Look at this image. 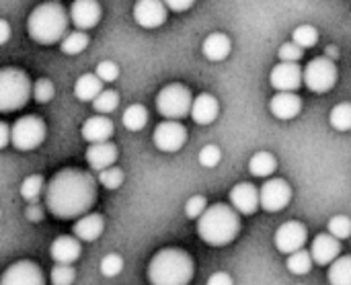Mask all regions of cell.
<instances>
[{
	"label": "cell",
	"mask_w": 351,
	"mask_h": 285,
	"mask_svg": "<svg viewBox=\"0 0 351 285\" xmlns=\"http://www.w3.org/2000/svg\"><path fill=\"white\" fill-rule=\"evenodd\" d=\"M97 203V181L82 169L58 171L45 189V206L58 220L86 216Z\"/></svg>",
	"instance_id": "6da1fadb"
},
{
	"label": "cell",
	"mask_w": 351,
	"mask_h": 285,
	"mask_svg": "<svg viewBox=\"0 0 351 285\" xmlns=\"http://www.w3.org/2000/svg\"><path fill=\"white\" fill-rule=\"evenodd\" d=\"M70 10H66L60 2H43L29 12L27 18V33L39 45H53L62 43V39L70 33Z\"/></svg>",
	"instance_id": "7a4b0ae2"
},
{
	"label": "cell",
	"mask_w": 351,
	"mask_h": 285,
	"mask_svg": "<svg viewBox=\"0 0 351 285\" xmlns=\"http://www.w3.org/2000/svg\"><path fill=\"white\" fill-rule=\"evenodd\" d=\"M193 259L183 249H162L148 263V284L150 285H189L193 280Z\"/></svg>",
	"instance_id": "3957f363"
},
{
	"label": "cell",
	"mask_w": 351,
	"mask_h": 285,
	"mask_svg": "<svg viewBox=\"0 0 351 285\" xmlns=\"http://www.w3.org/2000/svg\"><path fill=\"white\" fill-rule=\"evenodd\" d=\"M241 232V214L228 203L210 206L197 220V236L210 247H226Z\"/></svg>",
	"instance_id": "277c9868"
},
{
	"label": "cell",
	"mask_w": 351,
	"mask_h": 285,
	"mask_svg": "<svg viewBox=\"0 0 351 285\" xmlns=\"http://www.w3.org/2000/svg\"><path fill=\"white\" fill-rule=\"evenodd\" d=\"M33 92V84L21 68H2L0 70V111L10 113L23 109Z\"/></svg>",
	"instance_id": "5b68a950"
},
{
	"label": "cell",
	"mask_w": 351,
	"mask_h": 285,
	"mask_svg": "<svg viewBox=\"0 0 351 285\" xmlns=\"http://www.w3.org/2000/svg\"><path fill=\"white\" fill-rule=\"evenodd\" d=\"M193 95L191 90L181 84V82H171L167 86H162L156 95V111L165 117V119H177L181 121L183 117L191 115V107H193Z\"/></svg>",
	"instance_id": "8992f818"
},
{
	"label": "cell",
	"mask_w": 351,
	"mask_h": 285,
	"mask_svg": "<svg viewBox=\"0 0 351 285\" xmlns=\"http://www.w3.org/2000/svg\"><path fill=\"white\" fill-rule=\"evenodd\" d=\"M337 76H339L337 66L329 55L313 58L304 66V84L311 92H317V95L329 92L337 84Z\"/></svg>",
	"instance_id": "52a82bcc"
},
{
	"label": "cell",
	"mask_w": 351,
	"mask_h": 285,
	"mask_svg": "<svg viewBox=\"0 0 351 285\" xmlns=\"http://www.w3.org/2000/svg\"><path fill=\"white\" fill-rule=\"evenodd\" d=\"M12 146L21 152H29L35 150L43 144L47 127L45 121L37 115H23L19 117L12 125Z\"/></svg>",
	"instance_id": "ba28073f"
},
{
	"label": "cell",
	"mask_w": 351,
	"mask_h": 285,
	"mask_svg": "<svg viewBox=\"0 0 351 285\" xmlns=\"http://www.w3.org/2000/svg\"><path fill=\"white\" fill-rule=\"evenodd\" d=\"M152 142L160 152H179L187 144V127L177 119H165L156 125Z\"/></svg>",
	"instance_id": "9c48e42d"
},
{
	"label": "cell",
	"mask_w": 351,
	"mask_h": 285,
	"mask_svg": "<svg viewBox=\"0 0 351 285\" xmlns=\"http://www.w3.org/2000/svg\"><path fill=\"white\" fill-rule=\"evenodd\" d=\"M306 240H308V230L302 222H296V220L284 222L276 230V236H274L276 249L284 255H292V253L304 249Z\"/></svg>",
	"instance_id": "30bf717a"
},
{
	"label": "cell",
	"mask_w": 351,
	"mask_h": 285,
	"mask_svg": "<svg viewBox=\"0 0 351 285\" xmlns=\"http://www.w3.org/2000/svg\"><path fill=\"white\" fill-rule=\"evenodd\" d=\"M292 201V187L284 179H269L261 185V208L269 214L282 212Z\"/></svg>",
	"instance_id": "8fae6325"
},
{
	"label": "cell",
	"mask_w": 351,
	"mask_h": 285,
	"mask_svg": "<svg viewBox=\"0 0 351 285\" xmlns=\"http://www.w3.org/2000/svg\"><path fill=\"white\" fill-rule=\"evenodd\" d=\"M269 82L278 92H296L304 84V70L298 62H280L271 68Z\"/></svg>",
	"instance_id": "7c38bea8"
},
{
	"label": "cell",
	"mask_w": 351,
	"mask_h": 285,
	"mask_svg": "<svg viewBox=\"0 0 351 285\" xmlns=\"http://www.w3.org/2000/svg\"><path fill=\"white\" fill-rule=\"evenodd\" d=\"M0 285H45V277L37 263L16 261L4 269Z\"/></svg>",
	"instance_id": "4fadbf2b"
},
{
	"label": "cell",
	"mask_w": 351,
	"mask_h": 285,
	"mask_svg": "<svg viewBox=\"0 0 351 285\" xmlns=\"http://www.w3.org/2000/svg\"><path fill=\"white\" fill-rule=\"evenodd\" d=\"M132 16L144 29H158L169 16V6L165 0H136Z\"/></svg>",
	"instance_id": "5bb4252c"
},
{
	"label": "cell",
	"mask_w": 351,
	"mask_h": 285,
	"mask_svg": "<svg viewBox=\"0 0 351 285\" xmlns=\"http://www.w3.org/2000/svg\"><path fill=\"white\" fill-rule=\"evenodd\" d=\"M230 206L241 216H253L261 208V189L253 183H239L230 189Z\"/></svg>",
	"instance_id": "9a60e30c"
},
{
	"label": "cell",
	"mask_w": 351,
	"mask_h": 285,
	"mask_svg": "<svg viewBox=\"0 0 351 285\" xmlns=\"http://www.w3.org/2000/svg\"><path fill=\"white\" fill-rule=\"evenodd\" d=\"M68 10H70L72 25L80 31H88L97 27L103 16V8L99 0H72Z\"/></svg>",
	"instance_id": "2e32d148"
},
{
	"label": "cell",
	"mask_w": 351,
	"mask_h": 285,
	"mask_svg": "<svg viewBox=\"0 0 351 285\" xmlns=\"http://www.w3.org/2000/svg\"><path fill=\"white\" fill-rule=\"evenodd\" d=\"M311 255H313L317 265L327 267L341 257V240L335 238L331 232H323V234L315 236L313 247H311Z\"/></svg>",
	"instance_id": "e0dca14e"
},
{
	"label": "cell",
	"mask_w": 351,
	"mask_h": 285,
	"mask_svg": "<svg viewBox=\"0 0 351 285\" xmlns=\"http://www.w3.org/2000/svg\"><path fill=\"white\" fill-rule=\"evenodd\" d=\"M78 236H58L49 247V257L58 265H72L80 259L82 247Z\"/></svg>",
	"instance_id": "ac0fdd59"
},
{
	"label": "cell",
	"mask_w": 351,
	"mask_h": 285,
	"mask_svg": "<svg viewBox=\"0 0 351 285\" xmlns=\"http://www.w3.org/2000/svg\"><path fill=\"white\" fill-rule=\"evenodd\" d=\"M269 111L276 119L290 121L300 115L302 99L298 97V92H276V97L269 101Z\"/></svg>",
	"instance_id": "d6986e66"
},
{
	"label": "cell",
	"mask_w": 351,
	"mask_h": 285,
	"mask_svg": "<svg viewBox=\"0 0 351 285\" xmlns=\"http://www.w3.org/2000/svg\"><path fill=\"white\" fill-rule=\"evenodd\" d=\"M84 156H86V164L93 171H103V169L115 166L119 150L113 142H99V144H90Z\"/></svg>",
	"instance_id": "ffe728a7"
},
{
	"label": "cell",
	"mask_w": 351,
	"mask_h": 285,
	"mask_svg": "<svg viewBox=\"0 0 351 285\" xmlns=\"http://www.w3.org/2000/svg\"><path fill=\"white\" fill-rule=\"evenodd\" d=\"M220 113V103L214 95L210 92H202L193 99V107H191V119L197 125H210L218 119Z\"/></svg>",
	"instance_id": "44dd1931"
},
{
	"label": "cell",
	"mask_w": 351,
	"mask_h": 285,
	"mask_svg": "<svg viewBox=\"0 0 351 285\" xmlns=\"http://www.w3.org/2000/svg\"><path fill=\"white\" fill-rule=\"evenodd\" d=\"M82 138L88 144H99V142H109L111 136L115 134V125L107 115H95L90 119L84 121L82 129H80Z\"/></svg>",
	"instance_id": "7402d4cb"
},
{
	"label": "cell",
	"mask_w": 351,
	"mask_h": 285,
	"mask_svg": "<svg viewBox=\"0 0 351 285\" xmlns=\"http://www.w3.org/2000/svg\"><path fill=\"white\" fill-rule=\"evenodd\" d=\"M230 49L232 41L226 33H210L202 43V51L210 62H224L230 55Z\"/></svg>",
	"instance_id": "603a6c76"
},
{
	"label": "cell",
	"mask_w": 351,
	"mask_h": 285,
	"mask_svg": "<svg viewBox=\"0 0 351 285\" xmlns=\"http://www.w3.org/2000/svg\"><path fill=\"white\" fill-rule=\"evenodd\" d=\"M103 230H105V220H103L101 214H86V216H82V218L76 220V224L72 228L74 236H78L82 243L97 240L103 234Z\"/></svg>",
	"instance_id": "cb8c5ba5"
},
{
	"label": "cell",
	"mask_w": 351,
	"mask_h": 285,
	"mask_svg": "<svg viewBox=\"0 0 351 285\" xmlns=\"http://www.w3.org/2000/svg\"><path fill=\"white\" fill-rule=\"evenodd\" d=\"M103 80L97 74H82L78 76L76 84H74V97L80 103H93L105 88H103Z\"/></svg>",
	"instance_id": "d4e9b609"
},
{
	"label": "cell",
	"mask_w": 351,
	"mask_h": 285,
	"mask_svg": "<svg viewBox=\"0 0 351 285\" xmlns=\"http://www.w3.org/2000/svg\"><path fill=\"white\" fill-rule=\"evenodd\" d=\"M278 169V158L267 152V150H261V152H255L249 160V171L253 177H259V179H267L276 173Z\"/></svg>",
	"instance_id": "484cf974"
},
{
	"label": "cell",
	"mask_w": 351,
	"mask_h": 285,
	"mask_svg": "<svg viewBox=\"0 0 351 285\" xmlns=\"http://www.w3.org/2000/svg\"><path fill=\"white\" fill-rule=\"evenodd\" d=\"M121 123H123V127L130 129V132H140V129H144L146 123H148V111H146V107L140 105V103L130 105V107L123 111V115H121Z\"/></svg>",
	"instance_id": "4316f807"
},
{
	"label": "cell",
	"mask_w": 351,
	"mask_h": 285,
	"mask_svg": "<svg viewBox=\"0 0 351 285\" xmlns=\"http://www.w3.org/2000/svg\"><path fill=\"white\" fill-rule=\"evenodd\" d=\"M329 285H351V255L339 257L329 265Z\"/></svg>",
	"instance_id": "83f0119b"
},
{
	"label": "cell",
	"mask_w": 351,
	"mask_h": 285,
	"mask_svg": "<svg viewBox=\"0 0 351 285\" xmlns=\"http://www.w3.org/2000/svg\"><path fill=\"white\" fill-rule=\"evenodd\" d=\"M88 43H90L88 35H86L84 31L76 29V31H70V33L62 39L60 49H62L66 55H78V53H82V51L88 47Z\"/></svg>",
	"instance_id": "f1b7e54d"
},
{
	"label": "cell",
	"mask_w": 351,
	"mask_h": 285,
	"mask_svg": "<svg viewBox=\"0 0 351 285\" xmlns=\"http://www.w3.org/2000/svg\"><path fill=\"white\" fill-rule=\"evenodd\" d=\"M47 185L41 175H29L21 185V197L29 203H37V199L45 193Z\"/></svg>",
	"instance_id": "f546056e"
},
{
	"label": "cell",
	"mask_w": 351,
	"mask_h": 285,
	"mask_svg": "<svg viewBox=\"0 0 351 285\" xmlns=\"http://www.w3.org/2000/svg\"><path fill=\"white\" fill-rule=\"evenodd\" d=\"M313 263H315V259H313L311 251L300 249V251L288 255L286 267H288V271L294 273V275H306V273L313 269Z\"/></svg>",
	"instance_id": "4dcf8cb0"
},
{
	"label": "cell",
	"mask_w": 351,
	"mask_h": 285,
	"mask_svg": "<svg viewBox=\"0 0 351 285\" xmlns=\"http://www.w3.org/2000/svg\"><path fill=\"white\" fill-rule=\"evenodd\" d=\"M117 107H119V92H117V90H111V88H105V90L93 101V109H95L99 115H109V113H113Z\"/></svg>",
	"instance_id": "1f68e13d"
},
{
	"label": "cell",
	"mask_w": 351,
	"mask_h": 285,
	"mask_svg": "<svg viewBox=\"0 0 351 285\" xmlns=\"http://www.w3.org/2000/svg\"><path fill=\"white\" fill-rule=\"evenodd\" d=\"M331 125L337 132H350L351 129V103H339L333 107L331 115H329Z\"/></svg>",
	"instance_id": "d6a6232c"
},
{
	"label": "cell",
	"mask_w": 351,
	"mask_h": 285,
	"mask_svg": "<svg viewBox=\"0 0 351 285\" xmlns=\"http://www.w3.org/2000/svg\"><path fill=\"white\" fill-rule=\"evenodd\" d=\"M292 41H296L304 49L315 47L319 43V31L313 25H300L292 31Z\"/></svg>",
	"instance_id": "836d02e7"
},
{
	"label": "cell",
	"mask_w": 351,
	"mask_h": 285,
	"mask_svg": "<svg viewBox=\"0 0 351 285\" xmlns=\"http://www.w3.org/2000/svg\"><path fill=\"white\" fill-rule=\"evenodd\" d=\"M123 179H125V175H123V171L119 166H109V169L99 171V183L109 191L119 189L123 185Z\"/></svg>",
	"instance_id": "e575fe53"
},
{
	"label": "cell",
	"mask_w": 351,
	"mask_h": 285,
	"mask_svg": "<svg viewBox=\"0 0 351 285\" xmlns=\"http://www.w3.org/2000/svg\"><path fill=\"white\" fill-rule=\"evenodd\" d=\"M327 230H329L335 238L348 240L351 236V218L343 216V214L333 216V218L329 220V224H327Z\"/></svg>",
	"instance_id": "d590c367"
},
{
	"label": "cell",
	"mask_w": 351,
	"mask_h": 285,
	"mask_svg": "<svg viewBox=\"0 0 351 285\" xmlns=\"http://www.w3.org/2000/svg\"><path fill=\"white\" fill-rule=\"evenodd\" d=\"M53 95H56V88H53V82L49 78L35 80V84H33V99H35V103L45 105V103H49L53 99Z\"/></svg>",
	"instance_id": "8d00e7d4"
},
{
	"label": "cell",
	"mask_w": 351,
	"mask_h": 285,
	"mask_svg": "<svg viewBox=\"0 0 351 285\" xmlns=\"http://www.w3.org/2000/svg\"><path fill=\"white\" fill-rule=\"evenodd\" d=\"M76 280V269L72 265H58L51 269L49 273V282L51 285H72Z\"/></svg>",
	"instance_id": "74e56055"
},
{
	"label": "cell",
	"mask_w": 351,
	"mask_h": 285,
	"mask_svg": "<svg viewBox=\"0 0 351 285\" xmlns=\"http://www.w3.org/2000/svg\"><path fill=\"white\" fill-rule=\"evenodd\" d=\"M199 164L202 166H206V169H214V166H218L220 164V160H222V152H220V148L216 146V144H208V146H204L202 150H199Z\"/></svg>",
	"instance_id": "f35d334b"
},
{
	"label": "cell",
	"mask_w": 351,
	"mask_h": 285,
	"mask_svg": "<svg viewBox=\"0 0 351 285\" xmlns=\"http://www.w3.org/2000/svg\"><path fill=\"white\" fill-rule=\"evenodd\" d=\"M208 208H210V206H208V199H206L204 195H193V197H189L187 203H185V216H187L189 220H199L202 214H204Z\"/></svg>",
	"instance_id": "ab89813d"
},
{
	"label": "cell",
	"mask_w": 351,
	"mask_h": 285,
	"mask_svg": "<svg viewBox=\"0 0 351 285\" xmlns=\"http://www.w3.org/2000/svg\"><path fill=\"white\" fill-rule=\"evenodd\" d=\"M121 271H123V259L119 255L111 253V255L103 257V261H101V273L105 277H117Z\"/></svg>",
	"instance_id": "60d3db41"
},
{
	"label": "cell",
	"mask_w": 351,
	"mask_h": 285,
	"mask_svg": "<svg viewBox=\"0 0 351 285\" xmlns=\"http://www.w3.org/2000/svg\"><path fill=\"white\" fill-rule=\"evenodd\" d=\"M278 55H280V62H300L304 55V47H300L296 41H288L280 45Z\"/></svg>",
	"instance_id": "b9f144b4"
},
{
	"label": "cell",
	"mask_w": 351,
	"mask_h": 285,
	"mask_svg": "<svg viewBox=\"0 0 351 285\" xmlns=\"http://www.w3.org/2000/svg\"><path fill=\"white\" fill-rule=\"evenodd\" d=\"M95 74L103 80V82H115L119 78V66L111 60H103L97 64Z\"/></svg>",
	"instance_id": "7bdbcfd3"
},
{
	"label": "cell",
	"mask_w": 351,
	"mask_h": 285,
	"mask_svg": "<svg viewBox=\"0 0 351 285\" xmlns=\"http://www.w3.org/2000/svg\"><path fill=\"white\" fill-rule=\"evenodd\" d=\"M25 216H27V220H29V222H41V220L45 218V212H43V208H41V206H37V203H29V208L25 210Z\"/></svg>",
	"instance_id": "ee69618b"
},
{
	"label": "cell",
	"mask_w": 351,
	"mask_h": 285,
	"mask_svg": "<svg viewBox=\"0 0 351 285\" xmlns=\"http://www.w3.org/2000/svg\"><path fill=\"white\" fill-rule=\"evenodd\" d=\"M165 4L173 12H185V10H189L195 4V0H165Z\"/></svg>",
	"instance_id": "f6af8a7d"
},
{
	"label": "cell",
	"mask_w": 351,
	"mask_h": 285,
	"mask_svg": "<svg viewBox=\"0 0 351 285\" xmlns=\"http://www.w3.org/2000/svg\"><path fill=\"white\" fill-rule=\"evenodd\" d=\"M206 285H234V282H232V277H230L228 273L218 271V273H212V275H210V280H208V284Z\"/></svg>",
	"instance_id": "bcb514c9"
},
{
	"label": "cell",
	"mask_w": 351,
	"mask_h": 285,
	"mask_svg": "<svg viewBox=\"0 0 351 285\" xmlns=\"http://www.w3.org/2000/svg\"><path fill=\"white\" fill-rule=\"evenodd\" d=\"M8 144H12V129L6 121L0 123V148H6Z\"/></svg>",
	"instance_id": "7dc6e473"
},
{
	"label": "cell",
	"mask_w": 351,
	"mask_h": 285,
	"mask_svg": "<svg viewBox=\"0 0 351 285\" xmlns=\"http://www.w3.org/2000/svg\"><path fill=\"white\" fill-rule=\"evenodd\" d=\"M8 39H10V27H8V21L2 18V21H0V43L6 45Z\"/></svg>",
	"instance_id": "c3c4849f"
},
{
	"label": "cell",
	"mask_w": 351,
	"mask_h": 285,
	"mask_svg": "<svg viewBox=\"0 0 351 285\" xmlns=\"http://www.w3.org/2000/svg\"><path fill=\"white\" fill-rule=\"evenodd\" d=\"M325 55H329L331 60H333V58H337V47H335V45L327 47V53H325Z\"/></svg>",
	"instance_id": "681fc988"
},
{
	"label": "cell",
	"mask_w": 351,
	"mask_h": 285,
	"mask_svg": "<svg viewBox=\"0 0 351 285\" xmlns=\"http://www.w3.org/2000/svg\"><path fill=\"white\" fill-rule=\"evenodd\" d=\"M51 2H58V0H51Z\"/></svg>",
	"instance_id": "f907efd6"
},
{
	"label": "cell",
	"mask_w": 351,
	"mask_h": 285,
	"mask_svg": "<svg viewBox=\"0 0 351 285\" xmlns=\"http://www.w3.org/2000/svg\"><path fill=\"white\" fill-rule=\"evenodd\" d=\"M298 285H300V284H298Z\"/></svg>",
	"instance_id": "816d5d0a"
}]
</instances>
